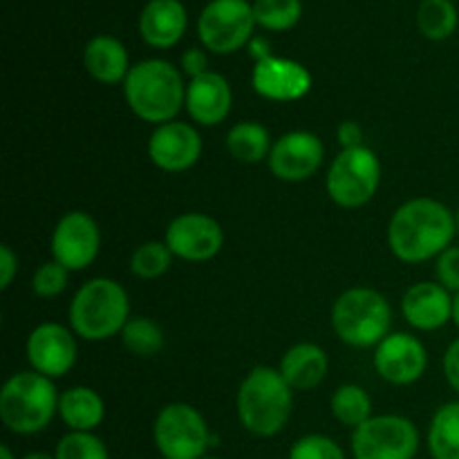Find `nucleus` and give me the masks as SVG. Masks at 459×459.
<instances>
[{
  "instance_id": "f03ea898",
  "label": "nucleus",
  "mask_w": 459,
  "mask_h": 459,
  "mask_svg": "<svg viewBox=\"0 0 459 459\" xmlns=\"http://www.w3.org/2000/svg\"><path fill=\"white\" fill-rule=\"evenodd\" d=\"M124 97L139 119L161 126L175 121L182 106H186V85L173 63L148 58L130 67Z\"/></svg>"
},
{
  "instance_id": "1a4fd4ad",
  "label": "nucleus",
  "mask_w": 459,
  "mask_h": 459,
  "mask_svg": "<svg viewBox=\"0 0 459 459\" xmlns=\"http://www.w3.org/2000/svg\"><path fill=\"white\" fill-rule=\"evenodd\" d=\"M254 27V4L247 0H211L200 13L197 34L211 52L231 54L249 43Z\"/></svg>"
},
{
  "instance_id": "2f4dec72",
  "label": "nucleus",
  "mask_w": 459,
  "mask_h": 459,
  "mask_svg": "<svg viewBox=\"0 0 459 459\" xmlns=\"http://www.w3.org/2000/svg\"><path fill=\"white\" fill-rule=\"evenodd\" d=\"M290 459H345V453L325 435H307L291 446Z\"/></svg>"
},
{
  "instance_id": "f8f14e48",
  "label": "nucleus",
  "mask_w": 459,
  "mask_h": 459,
  "mask_svg": "<svg viewBox=\"0 0 459 459\" xmlns=\"http://www.w3.org/2000/svg\"><path fill=\"white\" fill-rule=\"evenodd\" d=\"M166 245L178 258L188 263H206L215 258L224 245L222 227L211 215H178L166 229Z\"/></svg>"
},
{
  "instance_id": "423d86ee",
  "label": "nucleus",
  "mask_w": 459,
  "mask_h": 459,
  "mask_svg": "<svg viewBox=\"0 0 459 459\" xmlns=\"http://www.w3.org/2000/svg\"><path fill=\"white\" fill-rule=\"evenodd\" d=\"M393 309L385 296L368 287L343 291L332 307V325L352 348H372L390 334Z\"/></svg>"
},
{
  "instance_id": "c9c22d12",
  "label": "nucleus",
  "mask_w": 459,
  "mask_h": 459,
  "mask_svg": "<svg viewBox=\"0 0 459 459\" xmlns=\"http://www.w3.org/2000/svg\"><path fill=\"white\" fill-rule=\"evenodd\" d=\"M444 375L451 388L459 394V339L453 341L444 354Z\"/></svg>"
},
{
  "instance_id": "a19ab883",
  "label": "nucleus",
  "mask_w": 459,
  "mask_h": 459,
  "mask_svg": "<svg viewBox=\"0 0 459 459\" xmlns=\"http://www.w3.org/2000/svg\"><path fill=\"white\" fill-rule=\"evenodd\" d=\"M22 459H56V457L48 455V453H30V455H25Z\"/></svg>"
},
{
  "instance_id": "9b49d317",
  "label": "nucleus",
  "mask_w": 459,
  "mask_h": 459,
  "mask_svg": "<svg viewBox=\"0 0 459 459\" xmlns=\"http://www.w3.org/2000/svg\"><path fill=\"white\" fill-rule=\"evenodd\" d=\"M101 247L97 222L83 211H72L58 220L52 233V255L67 272H81L94 263Z\"/></svg>"
},
{
  "instance_id": "412c9836",
  "label": "nucleus",
  "mask_w": 459,
  "mask_h": 459,
  "mask_svg": "<svg viewBox=\"0 0 459 459\" xmlns=\"http://www.w3.org/2000/svg\"><path fill=\"white\" fill-rule=\"evenodd\" d=\"M83 65L92 79L106 85L126 81L130 72L128 52L115 36H94L83 49Z\"/></svg>"
},
{
  "instance_id": "ddd939ff",
  "label": "nucleus",
  "mask_w": 459,
  "mask_h": 459,
  "mask_svg": "<svg viewBox=\"0 0 459 459\" xmlns=\"http://www.w3.org/2000/svg\"><path fill=\"white\" fill-rule=\"evenodd\" d=\"M325 148L314 133L294 130L273 142L269 152V169L282 182H303L309 179L323 164Z\"/></svg>"
},
{
  "instance_id": "72a5a7b5",
  "label": "nucleus",
  "mask_w": 459,
  "mask_h": 459,
  "mask_svg": "<svg viewBox=\"0 0 459 459\" xmlns=\"http://www.w3.org/2000/svg\"><path fill=\"white\" fill-rule=\"evenodd\" d=\"M439 285L448 291H459V247H448L437 260Z\"/></svg>"
},
{
  "instance_id": "4be33fe9",
  "label": "nucleus",
  "mask_w": 459,
  "mask_h": 459,
  "mask_svg": "<svg viewBox=\"0 0 459 459\" xmlns=\"http://www.w3.org/2000/svg\"><path fill=\"white\" fill-rule=\"evenodd\" d=\"M278 370L291 390H312L325 379L327 354L314 343H299L287 350Z\"/></svg>"
},
{
  "instance_id": "4c0bfd02",
  "label": "nucleus",
  "mask_w": 459,
  "mask_h": 459,
  "mask_svg": "<svg viewBox=\"0 0 459 459\" xmlns=\"http://www.w3.org/2000/svg\"><path fill=\"white\" fill-rule=\"evenodd\" d=\"M339 143L343 148L363 146V130L354 121H343L339 126Z\"/></svg>"
},
{
  "instance_id": "393cba45",
  "label": "nucleus",
  "mask_w": 459,
  "mask_h": 459,
  "mask_svg": "<svg viewBox=\"0 0 459 459\" xmlns=\"http://www.w3.org/2000/svg\"><path fill=\"white\" fill-rule=\"evenodd\" d=\"M429 448L435 459H459V402L435 412L429 430Z\"/></svg>"
},
{
  "instance_id": "bb28decb",
  "label": "nucleus",
  "mask_w": 459,
  "mask_h": 459,
  "mask_svg": "<svg viewBox=\"0 0 459 459\" xmlns=\"http://www.w3.org/2000/svg\"><path fill=\"white\" fill-rule=\"evenodd\" d=\"M332 415L350 429H359L372 417V402L361 385H341L332 397Z\"/></svg>"
},
{
  "instance_id": "6e6552de",
  "label": "nucleus",
  "mask_w": 459,
  "mask_h": 459,
  "mask_svg": "<svg viewBox=\"0 0 459 459\" xmlns=\"http://www.w3.org/2000/svg\"><path fill=\"white\" fill-rule=\"evenodd\" d=\"M152 437L164 459H202L213 442L202 412L188 403L161 408L152 426Z\"/></svg>"
},
{
  "instance_id": "6ab92c4d",
  "label": "nucleus",
  "mask_w": 459,
  "mask_h": 459,
  "mask_svg": "<svg viewBox=\"0 0 459 459\" xmlns=\"http://www.w3.org/2000/svg\"><path fill=\"white\" fill-rule=\"evenodd\" d=\"M402 312L412 327L433 332L453 318V299L439 282H417L403 294Z\"/></svg>"
},
{
  "instance_id": "7ed1b4c3",
  "label": "nucleus",
  "mask_w": 459,
  "mask_h": 459,
  "mask_svg": "<svg viewBox=\"0 0 459 459\" xmlns=\"http://www.w3.org/2000/svg\"><path fill=\"white\" fill-rule=\"evenodd\" d=\"M291 415V388L281 370L258 366L245 377L238 390V417L251 435L273 437Z\"/></svg>"
},
{
  "instance_id": "473e14b6",
  "label": "nucleus",
  "mask_w": 459,
  "mask_h": 459,
  "mask_svg": "<svg viewBox=\"0 0 459 459\" xmlns=\"http://www.w3.org/2000/svg\"><path fill=\"white\" fill-rule=\"evenodd\" d=\"M67 269L61 263L52 260L36 269L34 278H31V290L40 296V299H54L61 294L67 287Z\"/></svg>"
},
{
  "instance_id": "20e7f679",
  "label": "nucleus",
  "mask_w": 459,
  "mask_h": 459,
  "mask_svg": "<svg viewBox=\"0 0 459 459\" xmlns=\"http://www.w3.org/2000/svg\"><path fill=\"white\" fill-rule=\"evenodd\" d=\"M58 397L49 377L18 372L0 390V420L16 435L40 433L58 412Z\"/></svg>"
},
{
  "instance_id": "79ce46f5",
  "label": "nucleus",
  "mask_w": 459,
  "mask_h": 459,
  "mask_svg": "<svg viewBox=\"0 0 459 459\" xmlns=\"http://www.w3.org/2000/svg\"><path fill=\"white\" fill-rule=\"evenodd\" d=\"M455 222H457V233H459V211H457V215H455Z\"/></svg>"
},
{
  "instance_id": "a878e982",
  "label": "nucleus",
  "mask_w": 459,
  "mask_h": 459,
  "mask_svg": "<svg viewBox=\"0 0 459 459\" xmlns=\"http://www.w3.org/2000/svg\"><path fill=\"white\" fill-rule=\"evenodd\" d=\"M417 25L429 40H444L457 30V9L451 0H424L417 12Z\"/></svg>"
},
{
  "instance_id": "c756f323",
  "label": "nucleus",
  "mask_w": 459,
  "mask_h": 459,
  "mask_svg": "<svg viewBox=\"0 0 459 459\" xmlns=\"http://www.w3.org/2000/svg\"><path fill=\"white\" fill-rule=\"evenodd\" d=\"M170 264H173V251L166 242H143L133 251V258H130V269L134 276L143 281H155L164 276Z\"/></svg>"
},
{
  "instance_id": "b1692460",
  "label": "nucleus",
  "mask_w": 459,
  "mask_h": 459,
  "mask_svg": "<svg viewBox=\"0 0 459 459\" xmlns=\"http://www.w3.org/2000/svg\"><path fill=\"white\" fill-rule=\"evenodd\" d=\"M272 139L264 126L255 121H240L227 134V148L242 164H258L272 152Z\"/></svg>"
},
{
  "instance_id": "0eeeda50",
  "label": "nucleus",
  "mask_w": 459,
  "mask_h": 459,
  "mask_svg": "<svg viewBox=\"0 0 459 459\" xmlns=\"http://www.w3.org/2000/svg\"><path fill=\"white\" fill-rule=\"evenodd\" d=\"M381 164L366 146L343 148L327 170V193L343 209H357L375 197Z\"/></svg>"
},
{
  "instance_id": "c85d7f7f",
  "label": "nucleus",
  "mask_w": 459,
  "mask_h": 459,
  "mask_svg": "<svg viewBox=\"0 0 459 459\" xmlns=\"http://www.w3.org/2000/svg\"><path fill=\"white\" fill-rule=\"evenodd\" d=\"M255 25L269 31H287L299 25L303 16L300 0H255L254 3Z\"/></svg>"
},
{
  "instance_id": "7c9ffc66",
  "label": "nucleus",
  "mask_w": 459,
  "mask_h": 459,
  "mask_svg": "<svg viewBox=\"0 0 459 459\" xmlns=\"http://www.w3.org/2000/svg\"><path fill=\"white\" fill-rule=\"evenodd\" d=\"M56 459H110L108 448L97 435L92 433H67L65 437L58 442Z\"/></svg>"
},
{
  "instance_id": "2eb2a0df",
  "label": "nucleus",
  "mask_w": 459,
  "mask_h": 459,
  "mask_svg": "<svg viewBox=\"0 0 459 459\" xmlns=\"http://www.w3.org/2000/svg\"><path fill=\"white\" fill-rule=\"evenodd\" d=\"M27 361L49 379L65 377L76 361L74 336L58 323H43L27 339Z\"/></svg>"
},
{
  "instance_id": "aec40b11",
  "label": "nucleus",
  "mask_w": 459,
  "mask_h": 459,
  "mask_svg": "<svg viewBox=\"0 0 459 459\" xmlns=\"http://www.w3.org/2000/svg\"><path fill=\"white\" fill-rule=\"evenodd\" d=\"M186 25V9L179 0H151L139 16V34L157 49H169L179 43Z\"/></svg>"
},
{
  "instance_id": "4468645a",
  "label": "nucleus",
  "mask_w": 459,
  "mask_h": 459,
  "mask_svg": "<svg viewBox=\"0 0 459 459\" xmlns=\"http://www.w3.org/2000/svg\"><path fill=\"white\" fill-rule=\"evenodd\" d=\"M202 155V137L191 124L169 121L157 126L148 142V157L166 173H182L197 164Z\"/></svg>"
},
{
  "instance_id": "f257e3e1",
  "label": "nucleus",
  "mask_w": 459,
  "mask_h": 459,
  "mask_svg": "<svg viewBox=\"0 0 459 459\" xmlns=\"http://www.w3.org/2000/svg\"><path fill=\"white\" fill-rule=\"evenodd\" d=\"M457 233L455 215L437 200L415 197L394 211L388 224L390 251L403 263L442 255Z\"/></svg>"
},
{
  "instance_id": "58836bf2",
  "label": "nucleus",
  "mask_w": 459,
  "mask_h": 459,
  "mask_svg": "<svg viewBox=\"0 0 459 459\" xmlns=\"http://www.w3.org/2000/svg\"><path fill=\"white\" fill-rule=\"evenodd\" d=\"M453 321H455V325L459 327V291L453 296Z\"/></svg>"
},
{
  "instance_id": "39448f33",
  "label": "nucleus",
  "mask_w": 459,
  "mask_h": 459,
  "mask_svg": "<svg viewBox=\"0 0 459 459\" xmlns=\"http://www.w3.org/2000/svg\"><path fill=\"white\" fill-rule=\"evenodd\" d=\"M130 303L124 287L112 278H92L76 291L70 305L74 334L85 341H106L121 334L130 321Z\"/></svg>"
},
{
  "instance_id": "9d476101",
  "label": "nucleus",
  "mask_w": 459,
  "mask_h": 459,
  "mask_svg": "<svg viewBox=\"0 0 459 459\" xmlns=\"http://www.w3.org/2000/svg\"><path fill=\"white\" fill-rule=\"evenodd\" d=\"M420 448L415 424L399 415H377L354 429V459H412Z\"/></svg>"
},
{
  "instance_id": "37998d69",
  "label": "nucleus",
  "mask_w": 459,
  "mask_h": 459,
  "mask_svg": "<svg viewBox=\"0 0 459 459\" xmlns=\"http://www.w3.org/2000/svg\"><path fill=\"white\" fill-rule=\"evenodd\" d=\"M202 459H218V457H202Z\"/></svg>"
},
{
  "instance_id": "e433bc0d",
  "label": "nucleus",
  "mask_w": 459,
  "mask_h": 459,
  "mask_svg": "<svg viewBox=\"0 0 459 459\" xmlns=\"http://www.w3.org/2000/svg\"><path fill=\"white\" fill-rule=\"evenodd\" d=\"M182 70L186 72L191 79L209 72V61H206V54L202 49H188L182 56Z\"/></svg>"
},
{
  "instance_id": "5701e85b",
  "label": "nucleus",
  "mask_w": 459,
  "mask_h": 459,
  "mask_svg": "<svg viewBox=\"0 0 459 459\" xmlns=\"http://www.w3.org/2000/svg\"><path fill=\"white\" fill-rule=\"evenodd\" d=\"M58 415L76 433H92L106 417V406L92 388L76 385L58 397Z\"/></svg>"
},
{
  "instance_id": "dca6fc26",
  "label": "nucleus",
  "mask_w": 459,
  "mask_h": 459,
  "mask_svg": "<svg viewBox=\"0 0 459 459\" xmlns=\"http://www.w3.org/2000/svg\"><path fill=\"white\" fill-rule=\"evenodd\" d=\"M426 348L420 339L406 332H394L388 334L379 345L375 354V368L388 384L408 385L421 379L426 370Z\"/></svg>"
},
{
  "instance_id": "ea45409f",
  "label": "nucleus",
  "mask_w": 459,
  "mask_h": 459,
  "mask_svg": "<svg viewBox=\"0 0 459 459\" xmlns=\"http://www.w3.org/2000/svg\"><path fill=\"white\" fill-rule=\"evenodd\" d=\"M0 459H13V453L9 451L7 444H3V446H0Z\"/></svg>"
},
{
  "instance_id": "a211bd4d",
  "label": "nucleus",
  "mask_w": 459,
  "mask_h": 459,
  "mask_svg": "<svg viewBox=\"0 0 459 459\" xmlns=\"http://www.w3.org/2000/svg\"><path fill=\"white\" fill-rule=\"evenodd\" d=\"M231 85L218 72H204L186 85V110L200 126L222 124L231 112Z\"/></svg>"
},
{
  "instance_id": "f3484780",
  "label": "nucleus",
  "mask_w": 459,
  "mask_h": 459,
  "mask_svg": "<svg viewBox=\"0 0 459 459\" xmlns=\"http://www.w3.org/2000/svg\"><path fill=\"white\" fill-rule=\"evenodd\" d=\"M251 83L260 97L269 101H299L312 90V74L291 58L264 56L255 63Z\"/></svg>"
},
{
  "instance_id": "cd10ccee",
  "label": "nucleus",
  "mask_w": 459,
  "mask_h": 459,
  "mask_svg": "<svg viewBox=\"0 0 459 459\" xmlns=\"http://www.w3.org/2000/svg\"><path fill=\"white\" fill-rule=\"evenodd\" d=\"M121 341L126 350L134 357H155L164 348V332L152 318H130L121 330Z\"/></svg>"
},
{
  "instance_id": "f704fd0d",
  "label": "nucleus",
  "mask_w": 459,
  "mask_h": 459,
  "mask_svg": "<svg viewBox=\"0 0 459 459\" xmlns=\"http://www.w3.org/2000/svg\"><path fill=\"white\" fill-rule=\"evenodd\" d=\"M18 272V258L12 247H0V290H9Z\"/></svg>"
}]
</instances>
